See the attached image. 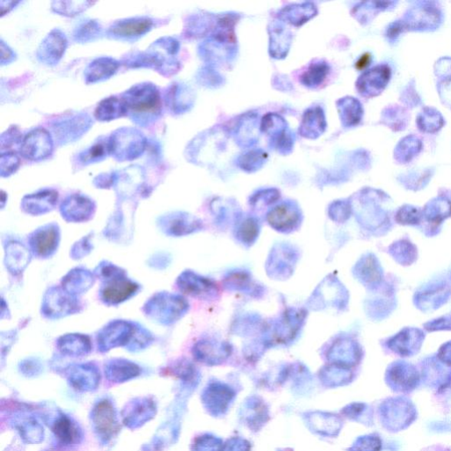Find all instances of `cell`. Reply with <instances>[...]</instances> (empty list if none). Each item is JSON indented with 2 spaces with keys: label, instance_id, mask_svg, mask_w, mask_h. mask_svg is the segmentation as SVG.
<instances>
[{
  "label": "cell",
  "instance_id": "816d5d0a",
  "mask_svg": "<svg viewBox=\"0 0 451 451\" xmlns=\"http://www.w3.org/2000/svg\"><path fill=\"white\" fill-rule=\"evenodd\" d=\"M439 358L444 363L451 366V343L443 345L439 353Z\"/></svg>",
  "mask_w": 451,
  "mask_h": 451
},
{
  "label": "cell",
  "instance_id": "9f6ffc18",
  "mask_svg": "<svg viewBox=\"0 0 451 451\" xmlns=\"http://www.w3.org/2000/svg\"><path fill=\"white\" fill-rule=\"evenodd\" d=\"M442 451H444V450H442Z\"/></svg>",
  "mask_w": 451,
  "mask_h": 451
},
{
  "label": "cell",
  "instance_id": "7c38bea8",
  "mask_svg": "<svg viewBox=\"0 0 451 451\" xmlns=\"http://www.w3.org/2000/svg\"><path fill=\"white\" fill-rule=\"evenodd\" d=\"M65 373L68 383L77 391H93L100 384V370L93 362L70 365Z\"/></svg>",
  "mask_w": 451,
  "mask_h": 451
},
{
  "label": "cell",
  "instance_id": "2e32d148",
  "mask_svg": "<svg viewBox=\"0 0 451 451\" xmlns=\"http://www.w3.org/2000/svg\"><path fill=\"white\" fill-rule=\"evenodd\" d=\"M387 383L397 393H411L420 383L416 368L404 362H397L387 372Z\"/></svg>",
  "mask_w": 451,
  "mask_h": 451
},
{
  "label": "cell",
  "instance_id": "8fae6325",
  "mask_svg": "<svg viewBox=\"0 0 451 451\" xmlns=\"http://www.w3.org/2000/svg\"><path fill=\"white\" fill-rule=\"evenodd\" d=\"M54 140L47 130L38 128L26 135L22 140L21 154L25 159L40 161L54 152Z\"/></svg>",
  "mask_w": 451,
  "mask_h": 451
},
{
  "label": "cell",
  "instance_id": "ee69618b",
  "mask_svg": "<svg viewBox=\"0 0 451 451\" xmlns=\"http://www.w3.org/2000/svg\"><path fill=\"white\" fill-rule=\"evenodd\" d=\"M382 448V441L379 437L370 436L358 439L352 450L353 451H379Z\"/></svg>",
  "mask_w": 451,
  "mask_h": 451
},
{
  "label": "cell",
  "instance_id": "4fadbf2b",
  "mask_svg": "<svg viewBox=\"0 0 451 451\" xmlns=\"http://www.w3.org/2000/svg\"><path fill=\"white\" fill-rule=\"evenodd\" d=\"M177 286L184 295L199 299L212 298L219 293L215 281L192 271L181 273L177 279Z\"/></svg>",
  "mask_w": 451,
  "mask_h": 451
},
{
  "label": "cell",
  "instance_id": "681fc988",
  "mask_svg": "<svg viewBox=\"0 0 451 451\" xmlns=\"http://www.w3.org/2000/svg\"><path fill=\"white\" fill-rule=\"evenodd\" d=\"M0 49H1V65H4L9 64L15 60V52L12 51L11 49L8 47V45L5 44V42L1 40V45H0Z\"/></svg>",
  "mask_w": 451,
  "mask_h": 451
},
{
  "label": "cell",
  "instance_id": "60d3db41",
  "mask_svg": "<svg viewBox=\"0 0 451 451\" xmlns=\"http://www.w3.org/2000/svg\"><path fill=\"white\" fill-rule=\"evenodd\" d=\"M21 165V160L15 153L8 152L1 154L0 158V174L2 177H8L14 174Z\"/></svg>",
  "mask_w": 451,
  "mask_h": 451
},
{
  "label": "cell",
  "instance_id": "bcb514c9",
  "mask_svg": "<svg viewBox=\"0 0 451 451\" xmlns=\"http://www.w3.org/2000/svg\"><path fill=\"white\" fill-rule=\"evenodd\" d=\"M19 370L26 375H35L42 370L41 362L35 358L26 359L19 364Z\"/></svg>",
  "mask_w": 451,
  "mask_h": 451
},
{
  "label": "cell",
  "instance_id": "f1b7e54d",
  "mask_svg": "<svg viewBox=\"0 0 451 451\" xmlns=\"http://www.w3.org/2000/svg\"><path fill=\"white\" fill-rule=\"evenodd\" d=\"M390 78V70L386 67L372 69L359 81L358 87L362 94L374 95L381 91Z\"/></svg>",
  "mask_w": 451,
  "mask_h": 451
},
{
  "label": "cell",
  "instance_id": "484cf974",
  "mask_svg": "<svg viewBox=\"0 0 451 451\" xmlns=\"http://www.w3.org/2000/svg\"><path fill=\"white\" fill-rule=\"evenodd\" d=\"M270 225L281 232H290L300 222L299 211L290 204H281L270 211L268 216Z\"/></svg>",
  "mask_w": 451,
  "mask_h": 451
},
{
  "label": "cell",
  "instance_id": "7a4b0ae2",
  "mask_svg": "<svg viewBox=\"0 0 451 451\" xmlns=\"http://www.w3.org/2000/svg\"><path fill=\"white\" fill-rule=\"evenodd\" d=\"M189 302L182 295L160 292L147 300L142 311L157 324L171 325L180 320L189 311Z\"/></svg>",
  "mask_w": 451,
  "mask_h": 451
},
{
  "label": "cell",
  "instance_id": "4316f807",
  "mask_svg": "<svg viewBox=\"0 0 451 451\" xmlns=\"http://www.w3.org/2000/svg\"><path fill=\"white\" fill-rule=\"evenodd\" d=\"M57 347L62 354L81 357L90 354L92 342L88 335L69 334L58 338Z\"/></svg>",
  "mask_w": 451,
  "mask_h": 451
},
{
  "label": "cell",
  "instance_id": "9a60e30c",
  "mask_svg": "<svg viewBox=\"0 0 451 451\" xmlns=\"http://www.w3.org/2000/svg\"><path fill=\"white\" fill-rule=\"evenodd\" d=\"M156 414V404L149 397H138L128 403L122 411L123 423L129 429H138Z\"/></svg>",
  "mask_w": 451,
  "mask_h": 451
},
{
  "label": "cell",
  "instance_id": "9c48e42d",
  "mask_svg": "<svg viewBox=\"0 0 451 451\" xmlns=\"http://www.w3.org/2000/svg\"><path fill=\"white\" fill-rule=\"evenodd\" d=\"M60 229L57 223H49L35 229L28 236L32 254L40 259H48L57 252L60 243Z\"/></svg>",
  "mask_w": 451,
  "mask_h": 451
},
{
  "label": "cell",
  "instance_id": "1f68e13d",
  "mask_svg": "<svg viewBox=\"0 0 451 451\" xmlns=\"http://www.w3.org/2000/svg\"><path fill=\"white\" fill-rule=\"evenodd\" d=\"M15 427L27 443H36L44 439V427L34 418L18 417Z\"/></svg>",
  "mask_w": 451,
  "mask_h": 451
},
{
  "label": "cell",
  "instance_id": "cb8c5ba5",
  "mask_svg": "<svg viewBox=\"0 0 451 451\" xmlns=\"http://www.w3.org/2000/svg\"><path fill=\"white\" fill-rule=\"evenodd\" d=\"M230 351L231 349L228 344L208 340L197 342L192 350L197 361L211 365L218 364L225 360L229 357Z\"/></svg>",
  "mask_w": 451,
  "mask_h": 451
},
{
  "label": "cell",
  "instance_id": "52a82bcc",
  "mask_svg": "<svg viewBox=\"0 0 451 451\" xmlns=\"http://www.w3.org/2000/svg\"><path fill=\"white\" fill-rule=\"evenodd\" d=\"M140 288V285L128 278L126 272H124L103 281L99 297L104 304L117 306L133 297Z\"/></svg>",
  "mask_w": 451,
  "mask_h": 451
},
{
  "label": "cell",
  "instance_id": "8d00e7d4",
  "mask_svg": "<svg viewBox=\"0 0 451 451\" xmlns=\"http://www.w3.org/2000/svg\"><path fill=\"white\" fill-rule=\"evenodd\" d=\"M329 72V67L325 63H315L302 74V82L308 87H315L325 80Z\"/></svg>",
  "mask_w": 451,
  "mask_h": 451
},
{
  "label": "cell",
  "instance_id": "44dd1931",
  "mask_svg": "<svg viewBox=\"0 0 451 451\" xmlns=\"http://www.w3.org/2000/svg\"><path fill=\"white\" fill-rule=\"evenodd\" d=\"M31 249L18 241H10L5 247V265L12 274H21L31 261Z\"/></svg>",
  "mask_w": 451,
  "mask_h": 451
},
{
  "label": "cell",
  "instance_id": "ab89813d",
  "mask_svg": "<svg viewBox=\"0 0 451 451\" xmlns=\"http://www.w3.org/2000/svg\"><path fill=\"white\" fill-rule=\"evenodd\" d=\"M101 27L99 23L95 21H88L82 23L74 32V38L77 42H87L93 40L100 34Z\"/></svg>",
  "mask_w": 451,
  "mask_h": 451
},
{
  "label": "cell",
  "instance_id": "7402d4cb",
  "mask_svg": "<svg viewBox=\"0 0 451 451\" xmlns=\"http://www.w3.org/2000/svg\"><path fill=\"white\" fill-rule=\"evenodd\" d=\"M97 279L95 272L83 268H77L62 279L61 286L72 295L79 296L87 293L94 286Z\"/></svg>",
  "mask_w": 451,
  "mask_h": 451
},
{
  "label": "cell",
  "instance_id": "4dcf8cb0",
  "mask_svg": "<svg viewBox=\"0 0 451 451\" xmlns=\"http://www.w3.org/2000/svg\"><path fill=\"white\" fill-rule=\"evenodd\" d=\"M418 332L419 331L413 330V329L403 331L390 341L391 349L397 354L406 355V356L416 354L417 349L420 347L421 341H423V336L418 334Z\"/></svg>",
  "mask_w": 451,
  "mask_h": 451
},
{
  "label": "cell",
  "instance_id": "db71d44e",
  "mask_svg": "<svg viewBox=\"0 0 451 451\" xmlns=\"http://www.w3.org/2000/svg\"><path fill=\"white\" fill-rule=\"evenodd\" d=\"M370 60L371 58L370 54H364L363 56H361V58L359 59L356 63V68L359 69V70H362V69H364L370 65Z\"/></svg>",
  "mask_w": 451,
  "mask_h": 451
},
{
  "label": "cell",
  "instance_id": "6da1fadb",
  "mask_svg": "<svg viewBox=\"0 0 451 451\" xmlns=\"http://www.w3.org/2000/svg\"><path fill=\"white\" fill-rule=\"evenodd\" d=\"M127 115L140 125L152 123L160 117L161 97L154 84L142 83L131 87L122 95Z\"/></svg>",
  "mask_w": 451,
  "mask_h": 451
},
{
  "label": "cell",
  "instance_id": "f546056e",
  "mask_svg": "<svg viewBox=\"0 0 451 451\" xmlns=\"http://www.w3.org/2000/svg\"><path fill=\"white\" fill-rule=\"evenodd\" d=\"M127 115L123 99L111 97L101 101L95 111V117L101 122H110Z\"/></svg>",
  "mask_w": 451,
  "mask_h": 451
},
{
  "label": "cell",
  "instance_id": "74e56055",
  "mask_svg": "<svg viewBox=\"0 0 451 451\" xmlns=\"http://www.w3.org/2000/svg\"><path fill=\"white\" fill-rule=\"evenodd\" d=\"M170 372L186 384H193L197 382V370L190 361L186 360L177 361L170 367Z\"/></svg>",
  "mask_w": 451,
  "mask_h": 451
},
{
  "label": "cell",
  "instance_id": "f5cc1de1",
  "mask_svg": "<svg viewBox=\"0 0 451 451\" xmlns=\"http://www.w3.org/2000/svg\"><path fill=\"white\" fill-rule=\"evenodd\" d=\"M19 2L14 1H1L0 2V8H1V16H4L6 13H8L10 10H12L15 8V6H17Z\"/></svg>",
  "mask_w": 451,
  "mask_h": 451
},
{
  "label": "cell",
  "instance_id": "5b68a950",
  "mask_svg": "<svg viewBox=\"0 0 451 451\" xmlns=\"http://www.w3.org/2000/svg\"><path fill=\"white\" fill-rule=\"evenodd\" d=\"M91 420L95 434L104 444L110 443L120 432V424L116 408L107 398L95 404Z\"/></svg>",
  "mask_w": 451,
  "mask_h": 451
},
{
  "label": "cell",
  "instance_id": "f907efd6",
  "mask_svg": "<svg viewBox=\"0 0 451 451\" xmlns=\"http://www.w3.org/2000/svg\"><path fill=\"white\" fill-rule=\"evenodd\" d=\"M247 444L245 443V441L233 440L230 443L229 442L227 450L224 451H248L247 450V448H248Z\"/></svg>",
  "mask_w": 451,
  "mask_h": 451
},
{
  "label": "cell",
  "instance_id": "3957f363",
  "mask_svg": "<svg viewBox=\"0 0 451 451\" xmlns=\"http://www.w3.org/2000/svg\"><path fill=\"white\" fill-rule=\"evenodd\" d=\"M81 309L79 297L69 294L62 286H52L42 298L41 312L46 318L56 320L77 314Z\"/></svg>",
  "mask_w": 451,
  "mask_h": 451
},
{
  "label": "cell",
  "instance_id": "8992f818",
  "mask_svg": "<svg viewBox=\"0 0 451 451\" xmlns=\"http://www.w3.org/2000/svg\"><path fill=\"white\" fill-rule=\"evenodd\" d=\"M383 424L390 431L406 429L416 418V410L410 400L404 397L391 398L380 407Z\"/></svg>",
  "mask_w": 451,
  "mask_h": 451
},
{
  "label": "cell",
  "instance_id": "e0dca14e",
  "mask_svg": "<svg viewBox=\"0 0 451 451\" xmlns=\"http://www.w3.org/2000/svg\"><path fill=\"white\" fill-rule=\"evenodd\" d=\"M153 26L154 22L150 18H131L115 23L108 33L111 38L118 40H135L149 32Z\"/></svg>",
  "mask_w": 451,
  "mask_h": 451
},
{
  "label": "cell",
  "instance_id": "7dc6e473",
  "mask_svg": "<svg viewBox=\"0 0 451 451\" xmlns=\"http://www.w3.org/2000/svg\"><path fill=\"white\" fill-rule=\"evenodd\" d=\"M170 263V256L165 252H158L148 260V265L156 270L166 269Z\"/></svg>",
  "mask_w": 451,
  "mask_h": 451
},
{
  "label": "cell",
  "instance_id": "d4e9b609",
  "mask_svg": "<svg viewBox=\"0 0 451 451\" xmlns=\"http://www.w3.org/2000/svg\"><path fill=\"white\" fill-rule=\"evenodd\" d=\"M104 373L108 381L122 384L134 379L141 374L139 365L125 359H112L105 364Z\"/></svg>",
  "mask_w": 451,
  "mask_h": 451
},
{
  "label": "cell",
  "instance_id": "d6986e66",
  "mask_svg": "<svg viewBox=\"0 0 451 451\" xmlns=\"http://www.w3.org/2000/svg\"><path fill=\"white\" fill-rule=\"evenodd\" d=\"M58 202V192L46 189L23 197L22 208L28 215L39 216L54 210Z\"/></svg>",
  "mask_w": 451,
  "mask_h": 451
},
{
  "label": "cell",
  "instance_id": "5bb4252c",
  "mask_svg": "<svg viewBox=\"0 0 451 451\" xmlns=\"http://www.w3.org/2000/svg\"><path fill=\"white\" fill-rule=\"evenodd\" d=\"M97 210L94 200L81 194H72L62 202L60 213L68 222H85L93 218Z\"/></svg>",
  "mask_w": 451,
  "mask_h": 451
},
{
  "label": "cell",
  "instance_id": "83f0119b",
  "mask_svg": "<svg viewBox=\"0 0 451 451\" xmlns=\"http://www.w3.org/2000/svg\"><path fill=\"white\" fill-rule=\"evenodd\" d=\"M120 63L111 58H100L91 62L85 70V82L97 83L108 80L116 74Z\"/></svg>",
  "mask_w": 451,
  "mask_h": 451
},
{
  "label": "cell",
  "instance_id": "d6a6232c",
  "mask_svg": "<svg viewBox=\"0 0 451 451\" xmlns=\"http://www.w3.org/2000/svg\"><path fill=\"white\" fill-rule=\"evenodd\" d=\"M108 156H111L110 137L98 140L93 146L81 153L80 154V161L82 163L90 164L103 161Z\"/></svg>",
  "mask_w": 451,
  "mask_h": 451
},
{
  "label": "cell",
  "instance_id": "e575fe53",
  "mask_svg": "<svg viewBox=\"0 0 451 451\" xmlns=\"http://www.w3.org/2000/svg\"><path fill=\"white\" fill-rule=\"evenodd\" d=\"M94 4L90 1H54L51 3V8L58 15L74 17Z\"/></svg>",
  "mask_w": 451,
  "mask_h": 451
},
{
  "label": "cell",
  "instance_id": "ffe728a7",
  "mask_svg": "<svg viewBox=\"0 0 451 451\" xmlns=\"http://www.w3.org/2000/svg\"><path fill=\"white\" fill-rule=\"evenodd\" d=\"M52 432L58 444L71 447L80 443L82 440V431L79 425L72 418L59 414L52 424Z\"/></svg>",
  "mask_w": 451,
  "mask_h": 451
},
{
  "label": "cell",
  "instance_id": "603a6c76",
  "mask_svg": "<svg viewBox=\"0 0 451 451\" xmlns=\"http://www.w3.org/2000/svg\"><path fill=\"white\" fill-rule=\"evenodd\" d=\"M233 396L235 395L229 387L215 383L206 387L202 398L207 410L213 414H219L223 413L227 410Z\"/></svg>",
  "mask_w": 451,
  "mask_h": 451
},
{
  "label": "cell",
  "instance_id": "f35d334b",
  "mask_svg": "<svg viewBox=\"0 0 451 451\" xmlns=\"http://www.w3.org/2000/svg\"><path fill=\"white\" fill-rule=\"evenodd\" d=\"M259 231L258 222L254 219L249 218L240 224L236 235L243 243L252 245L255 241L256 236H259Z\"/></svg>",
  "mask_w": 451,
  "mask_h": 451
},
{
  "label": "cell",
  "instance_id": "ba28073f",
  "mask_svg": "<svg viewBox=\"0 0 451 451\" xmlns=\"http://www.w3.org/2000/svg\"><path fill=\"white\" fill-rule=\"evenodd\" d=\"M135 331V322L125 320H114L108 322L99 331L97 342L98 351L106 353L111 349L129 345Z\"/></svg>",
  "mask_w": 451,
  "mask_h": 451
},
{
  "label": "cell",
  "instance_id": "30bf717a",
  "mask_svg": "<svg viewBox=\"0 0 451 451\" xmlns=\"http://www.w3.org/2000/svg\"><path fill=\"white\" fill-rule=\"evenodd\" d=\"M158 228L167 236L180 237L190 235L203 229L202 220L186 213H167L157 220Z\"/></svg>",
  "mask_w": 451,
  "mask_h": 451
},
{
  "label": "cell",
  "instance_id": "836d02e7",
  "mask_svg": "<svg viewBox=\"0 0 451 451\" xmlns=\"http://www.w3.org/2000/svg\"><path fill=\"white\" fill-rule=\"evenodd\" d=\"M91 121L85 116H79L72 118L71 120L64 122V125L60 124L58 128H64L65 133L62 141L74 140L79 136H81L85 131L90 128ZM65 142V141H64Z\"/></svg>",
  "mask_w": 451,
  "mask_h": 451
},
{
  "label": "cell",
  "instance_id": "7bdbcfd3",
  "mask_svg": "<svg viewBox=\"0 0 451 451\" xmlns=\"http://www.w3.org/2000/svg\"><path fill=\"white\" fill-rule=\"evenodd\" d=\"M227 283L230 286H236V289H241L243 291H247L252 286V279L246 272H237L230 273L229 277L226 279Z\"/></svg>",
  "mask_w": 451,
  "mask_h": 451
},
{
  "label": "cell",
  "instance_id": "b9f144b4",
  "mask_svg": "<svg viewBox=\"0 0 451 451\" xmlns=\"http://www.w3.org/2000/svg\"><path fill=\"white\" fill-rule=\"evenodd\" d=\"M92 235L84 236L83 238L79 240L72 245L70 255L72 259L78 260L85 258L94 249L93 242H92Z\"/></svg>",
  "mask_w": 451,
  "mask_h": 451
},
{
  "label": "cell",
  "instance_id": "f6af8a7d",
  "mask_svg": "<svg viewBox=\"0 0 451 451\" xmlns=\"http://www.w3.org/2000/svg\"><path fill=\"white\" fill-rule=\"evenodd\" d=\"M220 440L215 437L204 436L197 438L193 444V451H220Z\"/></svg>",
  "mask_w": 451,
  "mask_h": 451
},
{
  "label": "cell",
  "instance_id": "ac0fdd59",
  "mask_svg": "<svg viewBox=\"0 0 451 451\" xmlns=\"http://www.w3.org/2000/svg\"><path fill=\"white\" fill-rule=\"evenodd\" d=\"M67 47V40L65 34L59 29H54L42 42L36 55L38 60L44 64L55 65L65 54Z\"/></svg>",
  "mask_w": 451,
  "mask_h": 451
},
{
  "label": "cell",
  "instance_id": "277c9868",
  "mask_svg": "<svg viewBox=\"0 0 451 451\" xmlns=\"http://www.w3.org/2000/svg\"><path fill=\"white\" fill-rule=\"evenodd\" d=\"M111 156L120 161H133L146 149L147 140L142 133L133 128H122L110 136Z\"/></svg>",
  "mask_w": 451,
  "mask_h": 451
},
{
  "label": "cell",
  "instance_id": "11a10c76",
  "mask_svg": "<svg viewBox=\"0 0 451 451\" xmlns=\"http://www.w3.org/2000/svg\"><path fill=\"white\" fill-rule=\"evenodd\" d=\"M5 197H6V193L4 192H3V190H2V194H1V202H2L1 205H2V207H4V206H5Z\"/></svg>",
  "mask_w": 451,
  "mask_h": 451
},
{
  "label": "cell",
  "instance_id": "c3c4849f",
  "mask_svg": "<svg viewBox=\"0 0 451 451\" xmlns=\"http://www.w3.org/2000/svg\"><path fill=\"white\" fill-rule=\"evenodd\" d=\"M19 140V133L16 128H12L8 133L2 135L1 138V147L4 149L5 147H9L11 145L18 142Z\"/></svg>",
  "mask_w": 451,
  "mask_h": 451
},
{
  "label": "cell",
  "instance_id": "d590c367",
  "mask_svg": "<svg viewBox=\"0 0 451 451\" xmlns=\"http://www.w3.org/2000/svg\"><path fill=\"white\" fill-rule=\"evenodd\" d=\"M154 341V336L149 331H147L142 325L135 322V331L133 338H131L129 345H127L126 350L135 352V353L142 351L144 349L150 347V345L153 343Z\"/></svg>",
  "mask_w": 451,
  "mask_h": 451
}]
</instances>
